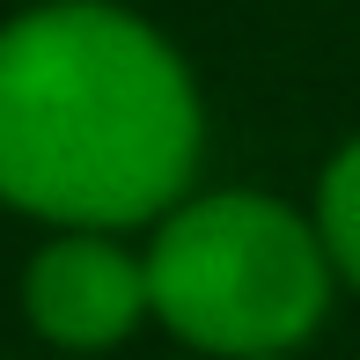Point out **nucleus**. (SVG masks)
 I'll use <instances>...</instances> for the list:
<instances>
[{
  "label": "nucleus",
  "mask_w": 360,
  "mask_h": 360,
  "mask_svg": "<svg viewBox=\"0 0 360 360\" xmlns=\"http://www.w3.org/2000/svg\"><path fill=\"white\" fill-rule=\"evenodd\" d=\"M140 250L155 323L206 360H294L338 294L316 221L272 191H191Z\"/></svg>",
  "instance_id": "2"
},
{
  "label": "nucleus",
  "mask_w": 360,
  "mask_h": 360,
  "mask_svg": "<svg viewBox=\"0 0 360 360\" xmlns=\"http://www.w3.org/2000/svg\"><path fill=\"white\" fill-rule=\"evenodd\" d=\"M22 316L59 353H110L155 323L147 250L110 228H52L22 265Z\"/></svg>",
  "instance_id": "3"
},
{
  "label": "nucleus",
  "mask_w": 360,
  "mask_h": 360,
  "mask_svg": "<svg viewBox=\"0 0 360 360\" xmlns=\"http://www.w3.org/2000/svg\"><path fill=\"white\" fill-rule=\"evenodd\" d=\"M294 360H302V353H294Z\"/></svg>",
  "instance_id": "5"
},
{
  "label": "nucleus",
  "mask_w": 360,
  "mask_h": 360,
  "mask_svg": "<svg viewBox=\"0 0 360 360\" xmlns=\"http://www.w3.org/2000/svg\"><path fill=\"white\" fill-rule=\"evenodd\" d=\"M206 103L184 52L118 0L0 22V206L44 228H155L191 199Z\"/></svg>",
  "instance_id": "1"
},
{
  "label": "nucleus",
  "mask_w": 360,
  "mask_h": 360,
  "mask_svg": "<svg viewBox=\"0 0 360 360\" xmlns=\"http://www.w3.org/2000/svg\"><path fill=\"white\" fill-rule=\"evenodd\" d=\"M309 221H316V236H323V257H331L338 287L360 294V133L338 147L331 162H323Z\"/></svg>",
  "instance_id": "4"
}]
</instances>
